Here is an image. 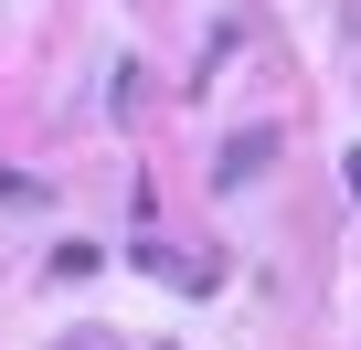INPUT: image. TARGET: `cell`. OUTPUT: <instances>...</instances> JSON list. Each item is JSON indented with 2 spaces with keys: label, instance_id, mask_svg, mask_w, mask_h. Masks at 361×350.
<instances>
[{
  "label": "cell",
  "instance_id": "6da1fadb",
  "mask_svg": "<svg viewBox=\"0 0 361 350\" xmlns=\"http://www.w3.org/2000/svg\"><path fill=\"white\" fill-rule=\"evenodd\" d=\"M138 276H159V287H180V297H202V287H213L202 255H180V244H159V234H138Z\"/></svg>",
  "mask_w": 361,
  "mask_h": 350
},
{
  "label": "cell",
  "instance_id": "7a4b0ae2",
  "mask_svg": "<svg viewBox=\"0 0 361 350\" xmlns=\"http://www.w3.org/2000/svg\"><path fill=\"white\" fill-rule=\"evenodd\" d=\"M266 159H276V138H266V127H245V138H234V149L213 159V181H255Z\"/></svg>",
  "mask_w": 361,
  "mask_h": 350
},
{
  "label": "cell",
  "instance_id": "3957f363",
  "mask_svg": "<svg viewBox=\"0 0 361 350\" xmlns=\"http://www.w3.org/2000/svg\"><path fill=\"white\" fill-rule=\"evenodd\" d=\"M350 202H361V149H350Z\"/></svg>",
  "mask_w": 361,
  "mask_h": 350
},
{
  "label": "cell",
  "instance_id": "277c9868",
  "mask_svg": "<svg viewBox=\"0 0 361 350\" xmlns=\"http://www.w3.org/2000/svg\"><path fill=\"white\" fill-rule=\"evenodd\" d=\"M64 350H106V339H96V329H85V339H64Z\"/></svg>",
  "mask_w": 361,
  "mask_h": 350
}]
</instances>
